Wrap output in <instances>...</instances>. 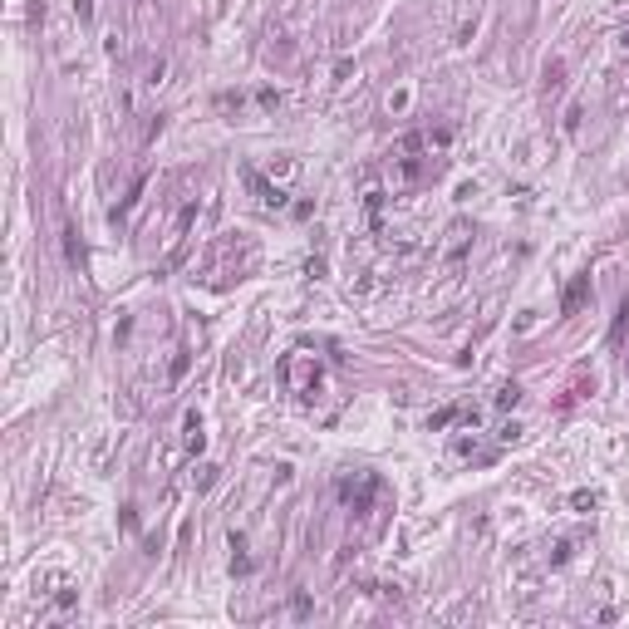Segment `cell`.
<instances>
[{
  "mask_svg": "<svg viewBox=\"0 0 629 629\" xmlns=\"http://www.w3.org/2000/svg\"><path fill=\"white\" fill-rule=\"evenodd\" d=\"M374 492H379V477H359V482L344 477V482H340V497H344V506H354V512H364Z\"/></svg>",
  "mask_w": 629,
  "mask_h": 629,
  "instance_id": "2",
  "label": "cell"
},
{
  "mask_svg": "<svg viewBox=\"0 0 629 629\" xmlns=\"http://www.w3.org/2000/svg\"><path fill=\"white\" fill-rule=\"evenodd\" d=\"M202 442H206V438H202V418L187 413V453H202Z\"/></svg>",
  "mask_w": 629,
  "mask_h": 629,
  "instance_id": "5",
  "label": "cell"
},
{
  "mask_svg": "<svg viewBox=\"0 0 629 629\" xmlns=\"http://www.w3.org/2000/svg\"><path fill=\"white\" fill-rule=\"evenodd\" d=\"M624 49H629V35H624Z\"/></svg>",
  "mask_w": 629,
  "mask_h": 629,
  "instance_id": "7",
  "label": "cell"
},
{
  "mask_svg": "<svg viewBox=\"0 0 629 629\" xmlns=\"http://www.w3.org/2000/svg\"><path fill=\"white\" fill-rule=\"evenodd\" d=\"M246 182H251V192L265 202V206H285V192L281 187H271V182H265V177L261 172H246Z\"/></svg>",
  "mask_w": 629,
  "mask_h": 629,
  "instance_id": "3",
  "label": "cell"
},
{
  "mask_svg": "<svg viewBox=\"0 0 629 629\" xmlns=\"http://www.w3.org/2000/svg\"><path fill=\"white\" fill-rule=\"evenodd\" d=\"M517 403H521V388L517 383H501L497 388V408H517Z\"/></svg>",
  "mask_w": 629,
  "mask_h": 629,
  "instance_id": "6",
  "label": "cell"
},
{
  "mask_svg": "<svg viewBox=\"0 0 629 629\" xmlns=\"http://www.w3.org/2000/svg\"><path fill=\"white\" fill-rule=\"evenodd\" d=\"M585 295H590V276H575L571 290H565V300H560V310H565V315H575V310L585 305Z\"/></svg>",
  "mask_w": 629,
  "mask_h": 629,
  "instance_id": "4",
  "label": "cell"
},
{
  "mask_svg": "<svg viewBox=\"0 0 629 629\" xmlns=\"http://www.w3.org/2000/svg\"><path fill=\"white\" fill-rule=\"evenodd\" d=\"M281 379H285V388H290L300 403H310L315 388H320V359H315L310 349H290V354L281 359Z\"/></svg>",
  "mask_w": 629,
  "mask_h": 629,
  "instance_id": "1",
  "label": "cell"
}]
</instances>
